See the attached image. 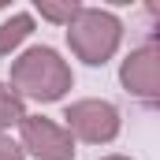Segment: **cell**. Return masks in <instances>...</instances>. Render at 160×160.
<instances>
[{"label": "cell", "instance_id": "6da1fadb", "mask_svg": "<svg viewBox=\"0 0 160 160\" xmlns=\"http://www.w3.org/2000/svg\"><path fill=\"white\" fill-rule=\"evenodd\" d=\"M8 86L22 97V101H38V104H56L71 93L75 75L71 63L52 48V45H30L19 56H11V75Z\"/></svg>", "mask_w": 160, "mask_h": 160}, {"label": "cell", "instance_id": "7a4b0ae2", "mask_svg": "<svg viewBox=\"0 0 160 160\" xmlns=\"http://www.w3.org/2000/svg\"><path fill=\"white\" fill-rule=\"evenodd\" d=\"M123 45V19L108 8H86L67 26V48L86 67H104Z\"/></svg>", "mask_w": 160, "mask_h": 160}, {"label": "cell", "instance_id": "3957f363", "mask_svg": "<svg viewBox=\"0 0 160 160\" xmlns=\"http://www.w3.org/2000/svg\"><path fill=\"white\" fill-rule=\"evenodd\" d=\"M63 130L86 145H112L123 130V112L104 97H82L63 108Z\"/></svg>", "mask_w": 160, "mask_h": 160}, {"label": "cell", "instance_id": "277c9868", "mask_svg": "<svg viewBox=\"0 0 160 160\" xmlns=\"http://www.w3.org/2000/svg\"><path fill=\"white\" fill-rule=\"evenodd\" d=\"M78 142L63 130V123L48 116H26L19 123V149L34 160H75Z\"/></svg>", "mask_w": 160, "mask_h": 160}, {"label": "cell", "instance_id": "5b68a950", "mask_svg": "<svg viewBox=\"0 0 160 160\" xmlns=\"http://www.w3.org/2000/svg\"><path fill=\"white\" fill-rule=\"evenodd\" d=\"M119 82L130 97H138L149 108L160 101V48L153 38L127 52V60L119 63Z\"/></svg>", "mask_w": 160, "mask_h": 160}, {"label": "cell", "instance_id": "8992f818", "mask_svg": "<svg viewBox=\"0 0 160 160\" xmlns=\"http://www.w3.org/2000/svg\"><path fill=\"white\" fill-rule=\"evenodd\" d=\"M34 11H15V15H8L4 22H0V60H8V56H19V48L30 41L34 34Z\"/></svg>", "mask_w": 160, "mask_h": 160}, {"label": "cell", "instance_id": "52a82bcc", "mask_svg": "<svg viewBox=\"0 0 160 160\" xmlns=\"http://www.w3.org/2000/svg\"><path fill=\"white\" fill-rule=\"evenodd\" d=\"M34 11H38L45 22H52V26H63V30H67V26L75 22V15L82 11V4H78V0H38V4H34Z\"/></svg>", "mask_w": 160, "mask_h": 160}, {"label": "cell", "instance_id": "ba28073f", "mask_svg": "<svg viewBox=\"0 0 160 160\" xmlns=\"http://www.w3.org/2000/svg\"><path fill=\"white\" fill-rule=\"evenodd\" d=\"M26 116H30V112H26V101H22L8 82H0V134L11 130V127H19Z\"/></svg>", "mask_w": 160, "mask_h": 160}, {"label": "cell", "instance_id": "9c48e42d", "mask_svg": "<svg viewBox=\"0 0 160 160\" xmlns=\"http://www.w3.org/2000/svg\"><path fill=\"white\" fill-rule=\"evenodd\" d=\"M0 160H26V153L19 149V142H15V138L0 134Z\"/></svg>", "mask_w": 160, "mask_h": 160}, {"label": "cell", "instance_id": "30bf717a", "mask_svg": "<svg viewBox=\"0 0 160 160\" xmlns=\"http://www.w3.org/2000/svg\"><path fill=\"white\" fill-rule=\"evenodd\" d=\"M101 160H130V157H123V153H108V157H101Z\"/></svg>", "mask_w": 160, "mask_h": 160}]
</instances>
